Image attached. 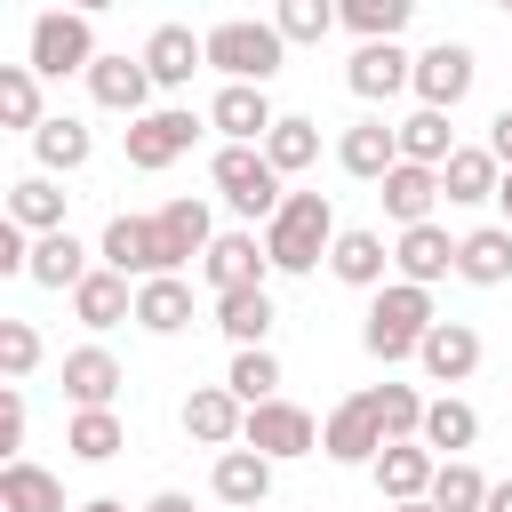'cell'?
Returning <instances> with one entry per match:
<instances>
[{"mask_svg": "<svg viewBox=\"0 0 512 512\" xmlns=\"http://www.w3.org/2000/svg\"><path fill=\"white\" fill-rule=\"evenodd\" d=\"M432 320H440V304H432V288H416V280H384L376 288V304H368V320H360V344H368V360H416V344L432 336Z\"/></svg>", "mask_w": 512, "mask_h": 512, "instance_id": "6da1fadb", "label": "cell"}, {"mask_svg": "<svg viewBox=\"0 0 512 512\" xmlns=\"http://www.w3.org/2000/svg\"><path fill=\"white\" fill-rule=\"evenodd\" d=\"M336 208H328V192H288L280 200V216L264 224V248H272V272H320L328 264V248H336Z\"/></svg>", "mask_w": 512, "mask_h": 512, "instance_id": "7a4b0ae2", "label": "cell"}, {"mask_svg": "<svg viewBox=\"0 0 512 512\" xmlns=\"http://www.w3.org/2000/svg\"><path fill=\"white\" fill-rule=\"evenodd\" d=\"M208 184H216V200L232 208V216H248V224H272L280 216V168L264 160V144H216V160H208Z\"/></svg>", "mask_w": 512, "mask_h": 512, "instance_id": "3957f363", "label": "cell"}, {"mask_svg": "<svg viewBox=\"0 0 512 512\" xmlns=\"http://www.w3.org/2000/svg\"><path fill=\"white\" fill-rule=\"evenodd\" d=\"M96 56H104V48H96V32H88L80 8H48V16H32V32H24V64H32L40 80H64V72L88 80Z\"/></svg>", "mask_w": 512, "mask_h": 512, "instance_id": "277c9868", "label": "cell"}, {"mask_svg": "<svg viewBox=\"0 0 512 512\" xmlns=\"http://www.w3.org/2000/svg\"><path fill=\"white\" fill-rule=\"evenodd\" d=\"M280 56H288L280 24L232 16V24H216V32H208V72H224V80H248V88H264V80L280 72Z\"/></svg>", "mask_w": 512, "mask_h": 512, "instance_id": "5b68a950", "label": "cell"}, {"mask_svg": "<svg viewBox=\"0 0 512 512\" xmlns=\"http://www.w3.org/2000/svg\"><path fill=\"white\" fill-rule=\"evenodd\" d=\"M192 136H200V120H192L184 104H160V112H144V120L120 128V152H128V168L160 176V168H176V160L192 152Z\"/></svg>", "mask_w": 512, "mask_h": 512, "instance_id": "8992f818", "label": "cell"}, {"mask_svg": "<svg viewBox=\"0 0 512 512\" xmlns=\"http://www.w3.org/2000/svg\"><path fill=\"white\" fill-rule=\"evenodd\" d=\"M384 448H392V440H384V416H376L368 392H352V400L328 408V424H320V456H328V464H376Z\"/></svg>", "mask_w": 512, "mask_h": 512, "instance_id": "52a82bcc", "label": "cell"}, {"mask_svg": "<svg viewBox=\"0 0 512 512\" xmlns=\"http://www.w3.org/2000/svg\"><path fill=\"white\" fill-rule=\"evenodd\" d=\"M96 256H104L112 272H128V280H160V272H176V264H168V240H160V216H112L104 240H96Z\"/></svg>", "mask_w": 512, "mask_h": 512, "instance_id": "ba28073f", "label": "cell"}, {"mask_svg": "<svg viewBox=\"0 0 512 512\" xmlns=\"http://www.w3.org/2000/svg\"><path fill=\"white\" fill-rule=\"evenodd\" d=\"M240 440H248L256 456H272V464H296V456H312V448H320V424H312L296 400H256Z\"/></svg>", "mask_w": 512, "mask_h": 512, "instance_id": "9c48e42d", "label": "cell"}, {"mask_svg": "<svg viewBox=\"0 0 512 512\" xmlns=\"http://www.w3.org/2000/svg\"><path fill=\"white\" fill-rule=\"evenodd\" d=\"M344 88H352L360 104H392L400 88H416V56H408L400 40H360L352 64H344Z\"/></svg>", "mask_w": 512, "mask_h": 512, "instance_id": "30bf717a", "label": "cell"}, {"mask_svg": "<svg viewBox=\"0 0 512 512\" xmlns=\"http://www.w3.org/2000/svg\"><path fill=\"white\" fill-rule=\"evenodd\" d=\"M472 80H480V56L464 40H432L416 56V104H432V112H456L472 96Z\"/></svg>", "mask_w": 512, "mask_h": 512, "instance_id": "8fae6325", "label": "cell"}, {"mask_svg": "<svg viewBox=\"0 0 512 512\" xmlns=\"http://www.w3.org/2000/svg\"><path fill=\"white\" fill-rule=\"evenodd\" d=\"M160 80H152V64L144 56H120V48H104L96 64H88V96L104 104V112H120V120H144V96H152Z\"/></svg>", "mask_w": 512, "mask_h": 512, "instance_id": "7c38bea8", "label": "cell"}, {"mask_svg": "<svg viewBox=\"0 0 512 512\" xmlns=\"http://www.w3.org/2000/svg\"><path fill=\"white\" fill-rule=\"evenodd\" d=\"M264 272H272V248H264L256 232H216L208 256H200V280H208L216 296H232V288H264Z\"/></svg>", "mask_w": 512, "mask_h": 512, "instance_id": "4fadbf2b", "label": "cell"}, {"mask_svg": "<svg viewBox=\"0 0 512 512\" xmlns=\"http://www.w3.org/2000/svg\"><path fill=\"white\" fill-rule=\"evenodd\" d=\"M184 432H192L200 448H240L248 400H240L232 384H192V392H184Z\"/></svg>", "mask_w": 512, "mask_h": 512, "instance_id": "5bb4252c", "label": "cell"}, {"mask_svg": "<svg viewBox=\"0 0 512 512\" xmlns=\"http://www.w3.org/2000/svg\"><path fill=\"white\" fill-rule=\"evenodd\" d=\"M336 168H344V176H360V184H384V176L400 168V128H392V120H376V112H368V120H352V128L336 136Z\"/></svg>", "mask_w": 512, "mask_h": 512, "instance_id": "9a60e30c", "label": "cell"}, {"mask_svg": "<svg viewBox=\"0 0 512 512\" xmlns=\"http://www.w3.org/2000/svg\"><path fill=\"white\" fill-rule=\"evenodd\" d=\"M272 120H280V112H272V96H264V88H248V80H224V88H216V104H208V128H216L224 144H264V136H272Z\"/></svg>", "mask_w": 512, "mask_h": 512, "instance_id": "2e32d148", "label": "cell"}, {"mask_svg": "<svg viewBox=\"0 0 512 512\" xmlns=\"http://www.w3.org/2000/svg\"><path fill=\"white\" fill-rule=\"evenodd\" d=\"M208 488H216V504H224V512H256V504L272 496V456H256L248 440H240V448H216Z\"/></svg>", "mask_w": 512, "mask_h": 512, "instance_id": "e0dca14e", "label": "cell"}, {"mask_svg": "<svg viewBox=\"0 0 512 512\" xmlns=\"http://www.w3.org/2000/svg\"><path fill=\"white\" fill-rule=\"evenodd\" d=\"M136 56L152 64L160 88H192V72H208V32H192V24H160Z\"/></svg>", "mask_w": 512, "mask_h": 512, "instance_id": "ac0fdd59", "label": "cell"}, {"mask_svg": "<svg viewBox=\"0 0 512 512\" xmlns=\"http://www.w3.org/2000/svg\"><path fill=\"white\" fill-rule=\"evenodd\" d=\"M416 368H424L432 384H464V376L480 368V328H472V320H432V336L416 344Z\"/></svg>", "mask_w": 512, "mask_h": 512, "instance_id": "d6986e66", "label": "cell"}, {"mask_svg": "<svg viewBox=\"0 0 512 512\" xmlns=\"http://www.w3.org/2000/svg\"><path fill=\"white\" fill-rule=\"evenodd\" d=\"M368 472H376V496H384V504H416V496H432L440 456H432L424 440H392V448H384Z\"/></svg>", "mask_w": 512, "mask_h": 512, "instance_id": "ffe728a7", "label": "cell"}, {"mask_svg": "<svg viewBox=\"0 0 512 512\" xmlns=\"http://www.w3.org/2000/svg\"><path fill=\"white\" fill-rule=\"evenodd\" d=\"M496 184H504V160L488 144H456L448 168H440V200L448 208H480V200H496Z\"/></svg>", "mask_w": 512, "mask_h": 512, "instance_id": "44dd1931", "label": "cell"}, {"mask_svg": "<svg viewBox=\"0 0 512 512\" xmlns=\"http://www.w3.org/2000/svg\"><path fill=\"white\" fill-rule=\"evenodd\" d=\"M392 272L416 280V288H440V280L456 272V240H448L440 224H408V232L392 240Z\"/></svg>", "mask_w": 512, "mask_h": 512, "instance_id": "7402d4cb", "label": "cell"}, {"mask_svg": "<svg viewBox=\"0 0 512 512\" xmlns=\"http://www.w3.org/2000/svg\"><path fill=\"white\" fill-rule=\"evenodd\" d=\"M376 200H384V216L408 232V224H432V208H440V168H416V160H400L384 184H376Z\"/></svg>", "mask_w": 512, "mask_h": 512, "instance_id": "603a6c76", "label": "cell"}, {"mask_svg": "<svg viewBox=\"0 0 512 512\" xmlns=\"http://www.w3.org/2000/svg\"><path fill=\"white\" fill-rule=\"evenodd\" d=\"M72 312H80V328H120V320H136V280L112 272V264H96L72 288Z\"/></svg>", "mask_w": 512, "mask_h": 512, "instance_id": "cb8c5ba5", "label": "cell"}, {"mask_svg": "<svg viewBox=\"0 0 512 512\" xmlns=\"http://www.w3.org/2000/svg\"><path fill=\"white\" fill-rule=\"evenodd\" d=\"M136 328H144V336H184V328H192V280H184V272L136 280Z\"/></svg>", "mask_w": 512, "mask_h": 512, "instance_id": "d4e9b609", "label": "cell"}, {"mask_svg": "<svg viewBox=\"0 0 512 512\" xmlns=\"http://www.w3.org/2000/svg\"><path fill=\"white\" fill-rule=\"evenodd\" d=\"M120 360L104 352V344H80V352H64V400L72 408H112L120 400Z\"/></svg>", "mask_w": 512, "mask_h": 512, "instance_id": "484cf974", "label": "cell"}, {"mask_svg": "<svg viewBox=\"0 0 512 512\" xmlns=\"http://www.w3.org/2000/svg\"><path fill=\"white\" fill-rule=\"evenodd\" d=\"M456 280L504 288V280H512V224H472V232L456 240Z\"/></svg>", "mask_w": 512, "mask_h": 512, "instance_id": "4316f807", "label": "cell"}, {"mask_svg": "<svg viewBox=\"0 0 512 512\" xmlns=\"http://www.w3.org/2000/svg\"><path fill=\"white\" fill-rule=\"evenodd\" d=\"M328 272H336L344 288H384V272H392V248H384V232H368V224L336 232V248H328Z\"/></svg>", "mask_w": 512, "mask_h": 512, "instance_id": "83f0119b", "label": "cell"}, {"mask_svg": "<svg viewBox=\"0 0 512 512\" xmlns=\"http://www.w3.org/2000/svg\"><path fill=\"white\" fill-rule=\"evenodd\" d=\"M88 272H96V264H88V248L72 240V224H64V232H40V240H32V272H24L32 288H64V296H72V288H80Z\"/></svg>", "mask_w": 512, "mask_h": 512, "instance_id": "f1b7e54d", "label": "cell"}, {"mask_svg": "<svg viewBox=\"0 0 512 512\" xmlns=\"http://www.w3.org/2000/svg\"><path fill=\"white\" fill-rule=\"evenodd\" d=\"M88 152H96V136H88L72 112H48V120L32 128V160H40L48 176H72V168H88Z\"/></svg>", "mask_w": 512, "mask_h": 512, "instance_id": "f546056e", "label": "cell"}, {"mask_svg": "<svg viewBox=\"0 0 512 512\" xmlns=\"http://www.w3.org/2000/svg\"><path fill=\"white\" fill-rule=\"evenodd\" d=\"M8 224H24L32 240H40V232H64V192H56L48 168H32V176L8 184Z\"/></svg>", "mask_w": 512, "mask_h": 512, "instance_id": "4dcf8cb0", "label": "cell"}, {"mask_svg": "<svg viewBox=\"0 0 512 512\" xmlns=\"http://www.w3.org/2000/svg\"><path fill=\"white\" fill-rule=\"evenodd\" d=\"M0 512H64V480L40 472L32 456H8L0 464Z\"/></svg>", "mask_w": 512, "mask_h": 512, "instance_id": "1f68e13d", "label": "cell"}, {"mask_svg": "<svg viewBox=\"0 0 512 512\" xmlns=\"http://www.w3.org/2000/svg\"><path fill=\"white\" fill-rule=\"evenodd\" d=\"M160 240H168V264H176V272H184V264H200V256H208V240H216L208 200H168V208H160Z\"/></svg>", "mask_w": 512, "mask_h": 512, "instance_id": "d6a6232c", "label": "cell"}, {"mask_svg": "<svg viewBox=\"0 0 512 512\" xmlns=\"http://www.w3.org/2000/svg\"><path fill=\"white\" fill-rule=\"evenodd\" d=\"M472 440H480V408H472V400H456V392H440V400L424 408V448L448 464V456H464Z\"/></svg>", "mask_w": 512, "mask_h": 512, "instance_id": "836d02e7", "label": "cell"}, {"mask_svg": "<svg viewBox=\"0 0 512 512\" xmlns=\"http://www.w3.org/2000/svg\"><path fill=\"white\" fill-rule=\"evenodd\" d=\"M400 128V160H416V168H448V152H456V128H448V112H432V104H416L408 120H392Z\"/></svg>", "mask_w": 512, "mask_h": 512, "instance_id": "e575fe53", "label": "cell"}, {"mask_svg": "<svg viewBox=\"0 0 512 512\" xmlns=\"http://www.w3.org/2000/svg\"><path fill=\"white\" fill-rule=\"evenodd\" d=\"M272 320H280V312H272V288H232V296H216V328L232 336V352H240V344H264Z\"/></svg>", "mask_w": 512, "mask_h": 512, "instance_id": "d590c367", "label": "cell"}, {"mask_svg": "<svg viewBox=\"0 0 512 512\" xmlns=\"http://www.w3.org/2000/svg\"><path fill=\"white\" fill-rule=\"evenodd\" d=\"M64 448H72L80 464H112V456L128 448V424H120L112 408H72V424H64Z\"/></svg>", "mask_w": 512, "mask_h": 512, "instance_id": "8d00e7d4", "label": "cell"}, {"mask_svg": "<svg viewBox=\"0 0 512 512\" xmlns=\"http://www.w3.org/2000/svg\"><path fill=\"white\" fill-rule=\"evenodd\" d=\"M264 160H272L280 176H304V168L320 160V120H304V112H280V120H272V136H264Z\"/></svg>", "mask_w": 512, "mask_h": 512, "instance_id": "74e56055", "label": "cell"}, {"mask_svg": "<svg viewBox=\"0 0 512 512\" xmlns=\"http://www.w3.org/2000/svg\"><path fill=\"white\" fill-rule=\"evenodd\" d=\"M272 24H280L288 48H320L344 16H336V0H272Z\"/></svg>", "mask_w": 512, "mask_h": 512, "instance_id": "f35d334b", "label": "cell"}, {"mask_svg": "<svg viewBox=\"0 0 512 512\" xmlns=\"http://www.w3.org/2000/svg\"><path fill=\"white\" fill-rule=\"evenodd\" d=\"M224 384L256 408V400H280V360H272V344H240L232 352V368H224Z\"/></svg>", "mask_w": 512, "mask_h": 512, "instance_id": "ab89813d", "label": "cell"}, {"mask_svg": "<svg viewBox=\"0 0 512 512\" xmlns=\"http://www.w3.org/2000/svg\"><path fill=\"white\" fill-rule=\"evenodd\" d=\"M488 488H496V480H480V464H464V456H448V464L432 472V504H440V512H488Z\"/></svg>", "mask_w": 512, "mask_h": 512, "instance_id": "60d3db41", "label": "cell"}, {"mask_svg": "<svg viewBox=\"0 0 512 512\" xmlns=\"http://www.w3.org/2000/svg\"><path fill=\"white\" fill-rule=\"evenodd\" d=\"M336 16H344V32H360V40H400L408 16H416V0H336Z\"/></svg>", "mask_w": 512, "mask_h": 512, "instance_id": "b9f144b4", "label": "cell"}, {"mask_svg": "<svg viewBox=\"0 0 512 512\" xmlns=\"http://www.w3.org/2000/svg\"><path fill=\"white\" fill-rule=\"evenodd\" d=\"M0 120L24 128V136L48 120V112H40V72H32V64H0Z\"/></svg>", "mask_w": 512, "mask_h": 512, "instance_id": "7bdbcfd3", "label": "cell"}, {"mask_svg": "<svg viewBox=\"0 0 512 512\" xmlns=\"http://www.w3.org/2000/svg\"><path fill=\"white\" fill-rule=\"evenodd\" d=\"M368 400H376V416H384V440H424V408H432V400H424L416 384H376Z\"/></svg>", "mask_w": 512, "mask_h": 512, "instance_id": "ee69618b", "label": "cell"}, {"mask_svg": "<svg viewBox=\"0 0 512 512\" xmlns=\"http://www.w3.org/2000/svg\"><path fill=\"white\" fill-rule=\"evenodd\" d=\"M32 368H40V328L32 320H0V376L24 384Z\"/></svg>", "mask_w": 512, "mask_h": 512, "instance_id": "f6af8a7d", "label": "cell"}, {"mask_svg": "<svg viewBox=\"0 0 512 512\" xmlns=\"http://www.w3.org/2000/svg\"><path fill=\"white\" fill-rule=\"evenodd\" d=\"M0 448H24V384H0Z\"/></svg>", "mask_w": 512, "mask_h": 512, "instance_id": "bcb514c9", "label": "cell"}, {"mask_svg": "<svg viewBox=\"0 0 512 512\" xmlns=\"http://www.w3.org/2000/svg\"><path fill=\"white\" fill-rule=\"evenodd\" d=\"M0 272H16V280L32 272V232L24 224H0Z\"/></svg>", "mask_w": 512, "mask_h": 512, "instance_id": "7dc6e473", "label": "cell"}, {"mask_svg": "<svg viewBox=\"0 0 512 512\" xmlns=\"http://www.w3.org/2000/svg\"><path fill=\"white\" fill-rule=\"evenodd\" d=\"M488 152H496V160H504V168H512V104H504V112H496V120H488Z\"/></svg>", "mask_w": 512, "mask_h": 512, "instance_id": "c3c4849f", "label": "cell"}, {"mask_svg": "<svg viewBox=\"0 0 512 512\" xmlns=\"http://www.w3.org/2000/svg\"><path fill=\"white\" fill-rule=\"evenodd\" d=\"M144 512H192V496H184V488H160V496H152Z\"/></svg>", "mask_w": 512, "mask_h": 512, "instance_id": "681fc988", "label": "cell"}, {"mask_svg": "<svg viewBox=\"0 0 512 512\" xmlns=\"http://www.w3.org/2000/svg\"><path fill=\"white\" fill-rule=\"evenodd\" d=\"M488 512H512V480H496V488H488Z\"/></svg>", "mask_w": 512, "mask_h": 512, "instance_id": "f907efd6", "label": "cell"}, {"mask_svg": "<svg viewBox=\"0 0 512 512\" xmlns=\"http://www.w3.org/2000/svg\"><path fill=\"white\" fill-rule=\"evenodd\" d=\"M64 8H80V16H104V8H120V0H64Z\"/></svg>", "mask_w": 512, "mask_h": 512, "instance_id": "816d5d0a", "label": "cell"}, {"mask_svg": "<svg viewBox=\"0 0 512 512\" xmlns=\"http://www.w3.org/2000/svg\"><path fill=\"white\" fill-rule=\"evenodd\" d=\"M80 512H128V504H120V496H88Z\"/></svg>", "mask_w": 512, "mask_h": 512, "instance_id": "f5cc1de1", "label": "cell"}, {"mask_svg": "<svg viewBox=\"0 0 512 512\" xmlns=\"http://www.w3.org/2000/svg\"><path fill=\"white\" fill-rule=\"evenodd\" d=\"M496 200H504V224H512V168H504V184H496Z\"/></svg>", "mask_w": 512, "mask_h": 512, "instance_id": "db71d44e", "label": "cell"}, {"mask_svg": "<svg viewBox=\"0 0 512 512\" xmlns=\"http://www.w3.org/2000/svg\"><path fill=\"white\" fill-rule=\"evenodd\" d=\"M392 512H440V504H432V496H416V504H392Z\"/></svg>", "mask_w": 512, "mask_h": 512, "instance_id": "11a10c76", "label": "cell"}, {"mask_svg": "<svg viewBox=\"0 0 512 512\" xmlns=\"http://www.w3.org/2000/svg\"><path fill=\"white\" fill-rule=\"evenodd\" d=\"M496 8H504V16H512V0H496Z\"/></svg>", "mask_w": 512, "mask_h": 512, "instance_id": "9f6ffc18", "label": "cell"}]
</instances>
